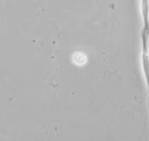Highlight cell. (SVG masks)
<instances>
[{
	"label": "cell",
	"instance_id": "cell-2",
	"mask_svg": "<svg viewBox=\"0 0 149 141\" xmlns=\"http://www.w3.org/2000/svg\"><path fill=\"white\" fill-rule=\"evenodd\" d=\"M143 19V29L149 31V0H140Z\"/></svg>",
	"mask_w": 149,
	"mask_h": 141
},
{
	"label": "cell",
	"instance_id": "cell-1",
	"mask_svg": "<svg viewBox=\"0 0 149 141\" xmlns=\"http://www.w3.org/2000/svg\"><path fill=\"white\" fill-rule=\"evenodd\" d=\"M148 38L149 31L143 30L142 31V45H143V53H142V64L144 73L145 78L147 83L149 90V51H148Z\"/></svg>",
	"mask_w": 149,
	"mask_h": 141
}]
</instances>
